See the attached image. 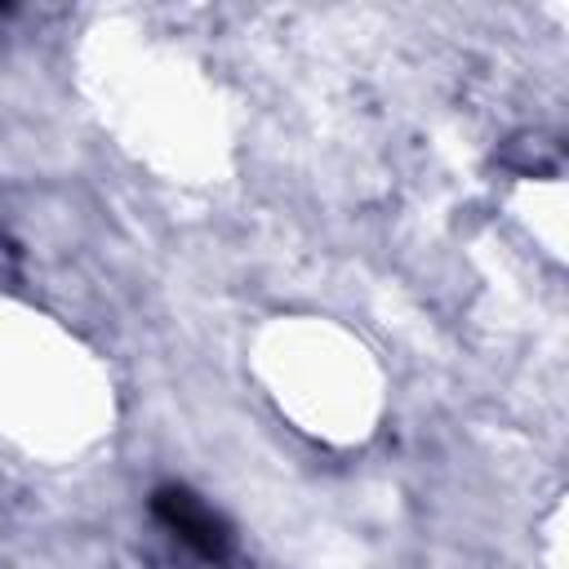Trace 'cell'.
Wrapping results in <instances>:
<instances>
[{
  "mask_svg": "<svg viewBox=\"0 0 569 569\" xmlns=\"http://www.w3.org/2000/svg\"><path fill=\"white\" fill-rule=\"evenodd\" d=\"M151 507H156V516H160L187 547H196L200 556H209V560H222V556H227V547H231L227 525H222L196 493H187V489H178V485H164V489H156Z\"/></svg>",
  "mask_w": 569,
  "mask_h": 569,
  "instance_id": "1",
  "label": "cell"
}]
</instances>
